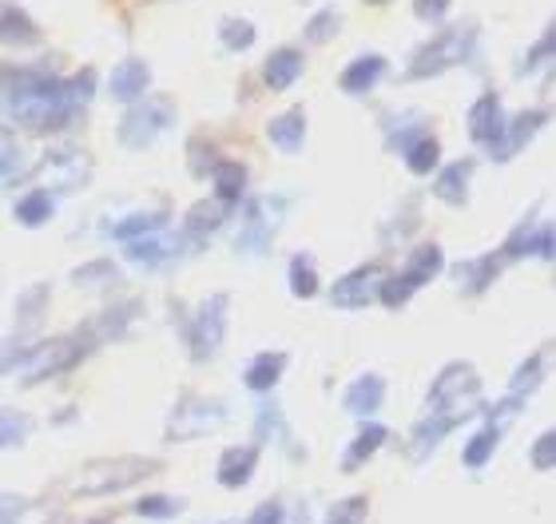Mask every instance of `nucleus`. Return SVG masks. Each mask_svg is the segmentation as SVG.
Masks as SVG:
<instances>
[{"instance_id":"7","label":"nucleus","mask_w":556,"mask_h":524,"mask_svg":"<svg viewBox=\"0 0 556 524\" xmlns=\"http://www.w3.org/2000/svg\"><path fill=\"white\" fill-rule=\"evenodd\" d=\"M545 124V112H521V116L513 119V124H505V131H501L497 140L489 143V152H493V159H509L521 143H529L536 136V128Z\"/></svg>"},{"instance_id":"18","label":"nucleus","mask_w":556,"mask_h":524,"mask_svg":"<svg viewBox=\"0 0 556 524\" xmlns=\"http://www.w3.org/2000/svg\"><path fill=\"white\" fill-rule=\"evenodd\" d=\"M215 222H223V199H219V203H215V199H203V203H195V207L187 210L184 234H191V239H203V234L215 231Z\"/></svg>"},{"instance_id":"25","label":"nucleus","mask_w":556,"mask_h":524,"mask_svg":"<svg viewBox=\"0 0 556 524\" xmlns=\"http://www.w3.org/2000/svg\"><path fill=\"white\" fill-rule=\"evenodd\" d=\"M290 291L299 294V298L318 294V270H314V263L306 255L290 258Z\"/></svg>"},{"instance_id":"33","label":"nucleus","mask_w":556,"mask_h":524,"mask_svg":"<svg viewBox=\"0 0 556 524\" xmlns=\"http://www.w3.org/2000/svg\"><path fill=\"white\" fill-rule=\"evenodd\" d=\"M64 88H68V95H72V104L80 107V104H88L92 100V92H96V76H92V68H80L72 80H64Z\"/></svg>"},{"instance_id":"29","label":"nucleus","mask_w":556,"mask_h":524,"mask_svg":"<svg viewBox=\"0 0 556 524\" xmlns=\"http://www.w3.org/2000/svg\"><path fill=\"white\" fill-rule=\"evenodd\" d=\"M493 445H497V425H489L473 437V442L465 445V465H485L489 453H493Z\"/></svg>"},{"instance_id":"9","label":"nucleus","mask_w":556,"mask_h":524,"mask_svg":"<svg viewBox=\"0 0 556 524\" xmlns=\"http://www.w3.org/2000/svg\"><path fill=\"white\" fill-rule=\"evenodd\" d=\"M299 76H302L299 48H275L267 56V64H263V80H267V88H275V92H287Z\"/></svg>"},{"instance_id":"27","label":"nucleus","mask_w":556,"mask_h":524,"mask_svg":"<svg viewBox=\"0 0 556 524\" xmlns=\"http://www.w3.org/2000/svg\"><path fill=\"white\" fill-rule=\"evenodd\" d=\"M219 33H223V44L235 48V52H239V48H251V44H255V24H251V21H239V16L223 21Z\"/></svg>"},{"instance_id":"40","label":"nucleus","mask_w":556,"mask_h":524,"mask_svg":"<svg viewBox=\"0 0 556 524\" xmlns=\"http://www.w3.org/2000/svg\"><path fill=\"white\" fill-rule=\"evenodd\" d=\"M251 524H282V509H278V504H263V509L251 516Z\"/></svg>"},{"instance_id":"41","label":"nucleus","mask_w":556,"mask_h":524,"mask_svg":"<svg viewBox=\"0 0 556 524\" xmlns=\"http://www.w3.org/2000/svg\"><path fill=\"white\" fill-rule=\"evenodd\" d=\"M548 52H553V33L541 36V44L529 52V64H541V60H548Z\"/></svg>"},{"instance_id":"28","label":"nucleus","mask_w":556,"mask_h":524,"mask_svg":"<svg viewBox=\"0 0 556 524\" xmlns=\"http://www.w3.org/2000/svg\"><path fill=\"white\" fill-rule=\"evenodd\" d=\"M167 222V210H155V215H131L116 227V239H136V234H151L155 227Z\"/></svg>"},{"instance_id":"32","label":"nucleus","mask_w":556,"mask_h":524,"mask_svg":"<svg viewBox=\"0 0 556 524\" xmlns=\"http://www.w3.org/2000/svg\"><path fill=\"white\" fill-rule=\"evenodd\" d=\"M28 437V421L21 413H0V449H9V445H21Z\"/></svg>"},{"instance_id":"20","label":"nucleus","mask_w":556,"mask_h":524,"mask_svg":"<svg viewBox=\"0 0 556 524\" xmlns=\"http://www.w3.org/2000/svg\"><path fill=\"white\" fill-rule=\"evenodd\" d=\"M441 263H445V255H441V246H417L414 258H409V270H406V279L414 282V286H421V282H429L433 274L441 270Z\"/></svg>"},{"instance_id":"39","label":"nucleus","mask_w":556,"mask_h":524,"mask_svg":"<svg viewBox=\"0 0 556 524\" xmlns=\"http://www.w3.org/2000/svg\"><path fill=\"white\" fill-rule=\"evenodd\" d=\"M553 433H545L541 442H536V453H533V465L536 469H553Z\"/></svg>"},{"instance_id":"43","label":"nucleus","mask_w":556,"mask_h":524,"mask_svg":"<svg viewBox=\"0 0 556 524\" xmlns=\"http://www.w3.org/2000/svg\"><path fill=\"white\" fill-rule=\"evenodd\" d=\"M0 524H9V521H4V516H0Z\"/></svg>"},{"instance_id":"2","label":"nucleus","mask_w":556,"mask_h":524,"mask_svg":"<svg viewBox=\"0 0 556 524\" xmlns=\"http://www.w3.org/2000/svg\"><path fill=\"white\" fill-rule=\"evenodd\" d=\"M172 104L167 100H148V104H136L128 112V119L119 124V140L128 148H148L155 136H160L167 124H172Z\"/></svg>"},{"instance_id":"22","label":"nucleus","mask_w":556,"mask_h":524,"mask_svg":"<svg viewBox=\"0 0 556 524\" xmlns=\"http://www.w3.org/2000/svg\"><path fill=\"white\" fill-rule=\"evenodd\" d=\"M48 215H52V195H48V191H28V195L16 203V219H21L24 227H40V222H48Z\"/></svg>"},{"instance_id":"6","label":"nucleus","mask_w":556,"mask_h":524,"mask_svg":"<svg viewBox=\"0 0 556 524\" xmlns=\"http://www.w3.org/2000/svg\"><path fill=\"white\" fill-rule=\"evenodd\" d=\"M223 310H227V298H211L203 306V315L195 318V327H191V349H195V358H211L223 342Z\"/></svg>"},{"instance_id":"36","label":"nucleus","mask_w":556,"mask_h":524,"mask_svg":"<svg viewBox=\"0 0 556 524\" xmlns=\"http://www.w3.org/2000/svg\"><path fill=\"white\" fill-rule=\"evenodd\" d=\"M179 504L172 501V497H143V501L136 504L139 516H172Z\"/></svg>"},{"instance_id":"24","label":"nucleus","mask_w":556,"mask_h":524,"mask_svg":"<svg viewBox=\"0 0 556 524\" xmlns=\"http://www.w3.org/2000/svg\"><path fill=\"white\" fill-rule=\"evenodd\" d=\"M438 159H441V148H438V140H433V136H417V140L406 148V164L414 167L417 175L433 171V167H438Z\"/></svg>"},{"instance_id":"17","label":"nucleus","mask_w":556,"mask_h":524,"mask_svg":"<svg viewBox=\"0 0 556 524\" xmlns=\"http://www.w3.org/2000/svg\"><path fill=\"white\" fill-rule=\"evenodd\" d=\"M287 370V354H258L251 366H247V385L251 389H270V385H278V373Z\"/></svg>"},{"instance_id":"15","label":"nucleus","mask_w":556,"mask_h":524,"mask_svg":"<svg viewBox=\"0 0 556 524\" xmlns=\"http://www.w3.org/2000/svg\"><path fill=\"white\" fill-rule=\"evenodd\" d=\"M0 40H4V44H36L40 33H36L33 16H24L21 9L4 4V9H0Z\"/></svg>"},{"instance_id":"5","label":"nucleus","mask_w":556,"mask_h":524,"mask_svg":"<svg viewBox=\"0 0 556 524\" xmlns=\"http://www.w3.org/2000/svg\"><path fill=\"white\" fill-rule=\"evenodd\" d=\"M378 286H382V267H358L354 274H346V279H338L334 286V306H366L374 303V294H378Z\"/></svg>"},{"instance_id":"37","label":"nucleus","mask_w":556,"mask_h":524,"mask_svg":"<svg viewBox=\"0 0 556 524\" xmlns=\"http://www.w3.org/2000/svg\"><path fill=\"white\" fill-rule=\"evenodd\" d=\"M417 16H421V21H429V24H438L441 16H445V12H450V0H417Z\"/></svg>"},{"instance_id":"3","label":"nucleus","mask_w":556,"mask_h":524,"mask_svg":"<svg viewBox=\"0 0 556 524\" xmlns=\"http://www.w3.org/2000/svg\"><path fill=\"white\" fill-rule=\"evenodd\" d=\"M80 338H60V342H45L40 349H33V354H24L28 358V366L21 370L24 382H40V378H48V373L64 370V366H72V361L80 358Z\"/></svg>"},{"instance_id":"21","label":"nucleus","mask_w":556,"mask_h":524,"mask_svg":"<svg viewBox=\"0 0 556 524\" xmlns=\"http://www.w3.org/2000/svg\"><path fill=\"white\" fill-rule=\"evenodd\" d=\"M493 274H497V258H485V263H462V267L453 270V279L462 282L465 294H481L493 282Z\"/></svg>"},{"instance_id":"26","label":"nucleus","mask_w":556,"mask_h":524,"mask_svg":"<svg viewBox=\"0 0 556 524\" xmlns=\"http://www.w3.org/2000/svg\"><path fill=\"white\" fill-rule=\"evenodd\" d=\"M382 442H386L382 425H366V430L358 433V442L350 445V453H346V461H342V469H358L362 461H366V457H370Z\"/></svg>"},{"instance_id":"42","label":"nucleus","mask_w":556,"mask_h":524,"mask_svg":"<svg viewBox=\"0 0 556 524\" xmlns=\"http://www.w3.org/2000/svg\"><path fill=\"white\" fill-rule=\"evenodd\" d=\"M370 4H386V0H370Z\"/></svg>"},{"instance_id":"30","label":"nucleus","mask_w":556,"mask_h":524,"mask_svg":"<svg viewBox=\"0 0 556 524\" xmlns=\"http://www.w3.org/2000/svg\"><path fill=\"white\" fill-rule=\"evenodd\" d=\"M16 171H21V152H16L9 131H0V187H9Z\"/></svg>"},{"instance_id":"8","label":"nucleus","mask_w":556,"mask_h":524,"mask_svg":"<svg viewBox=\"0 0 556 524\" xmlns=\"http://www.w3.org/2000/svg\"><path fill=\"white\" fill-rule=\"evenodd\" d=\"M505 131V116H501V100L497 95H481L473 107H469V136L477 143H493Z\"/></svg>"},{"instance_id":"14","label":"nucleus","mask_w":556,"mask_h":524,"mask_svg":"<svg viewBox=\"0 0 556 524\" xmlns=\"http://www.w3.org/2000/svg\"><path fill=\"white\" fill-rule=\"evenodd\" d=\"M541 255V258H553V227H521V231L513 234L509 246H505V255Z\"/></svg>"},{"instance_id":"16","label":"nucleus","mask_w":556,"mask_h":524,"mask_svg":"<svg viewBox=\"0 0 556 524\" xmlns=\"http://www.w3.org/2000/svg\"><path fill=\"white\" fill-rule=\"evenodd\" d=\"M255 461H258V449H227L223 453V461H219V481L223 485H243L247 477H251V469H255Z\"/></svg>"},{"instance_id":"4","label":"nucleus","mask_w":556,"mask_h":524,"mask_svg":"<svg viewBox=\"0 0 556 524\" xmlns=\"http://www.w3.org/2000/svg\"><path fill=\"white\" fill-rule=\"evenodd\" d=\"M462 52H465V28H457V33L441 36V40H433V44L421 48L417 60H414V68H409V76H414V80H426V76L441 72L445 64H453Z\"/></svg>"},{"instance_id":"31","label":"nucleus","mask_w":556,"mask_h":524,"mask_svg":"<svg viewBox=\"0 0 556 524\" xmlns=\"http://www.w3.org/2000/svg\"><path fill=\"white\" fill-rule=\"evenodd\" d=\"M338 24H342V16H338L334 9L314 12L311 21H306V36H311V40H318V44H323V40H330V36L338 33Z\"/></svg>"},{"instance_id":"10","label":"nucleus","mask_w":556,"mask_h":524,"mask_svg":"<svg viewBox=\"0 0 556 524\" xmlns=\"http://www.w3.org/2000/svg\"><path fill=\"white\" fill-rule=\"evenodd\" d=\"M148 80H151V72L143 60H124V64L112 72V95L124 100V104H136L139 95L148 92Z\"/></svg>"},{"instance_id":"35","label":"nucleus","mask_w":556,"mask_h":524,"mask_svg":"<svg viewBox=\"0 0 556 524\" xmlns=\"http://www.w3.org/2000/svg\"><path fill=\"white\" fill-rule=\"evenodd\" d=\"M112 274H116V270L108 267V263H92V267H80V270H76L72 279L80 282V286H88V291H92V286H100V282L112 279Z\"/></svg>"},{"instance_id":"38","label":"nucleus","mask_w":556,"mask_h":524,"mask_svg":"<svg viewBox=\"0 0 556 524\" xmlns=\"http://www.w3.org/2000/svg\"><path fill=\"white\" fill-rule=\"evenodd\" d=\"M131 258H136V263H143V267H160L163 246L160 243H139V246H131Z\"/></svg>"},{"instance_id":"13","label":"nucleus","mask_w":556,"mask_h":524,"mask_svg":"<svg viewBox=\"0 0 556 524\" xmlns=\"http://www.w3.org/2000/svg\"><path fill=\"white\" fill-rule=\"evenodd\" d=\"M302 140H306V116H302L299 107H290V112H282L278 119H270V143H275V148L299 152Z\"/></svg>"},{"instance_id":"11","label":"nucleus","mask_w":556,"mask_h":524,"mask_svg":"<svg viewBox=\"0 0 556 524\" xmlns=\"http://www.w3.org/2000/svg\"><path fill=\"white\" fill-rule=\"evenodd\" d=\"M382 76H386V56H358L346 72H342V88L354 95L374 92V84L382 80Z\"/></svg>"},{"instance_id":"12","label":"nucleus","mask_w":556,"mask_h":524,"mask_svg":"<svg viewBox=\"0 0 556 524\" xmlns=\"http://www.w3.org/2000/svg\"><path fill=\"white\" fill-rule=\"evenodd\" d=\"M382 397H386V382L374 378V373H366V378H358V382L346 389V409L358 413V418H370L374 409L382 406Z\"/></svg>"},{"instance_id":"19","label":"nucleus","mask_w":556,"mask_h":524,"mask_svg":"<svg viewBox=\"0 0 556 524\" xmlns=\"http://www.w3.org/2000/svg\"><path fill=\"white\" fill-rule=\"evenodd\" d=\"M469 175H473V159H462V164L445 167V171L438 175V195L445 199V203H462L469 191Z\"/></svg>"},{"instance_id":"23","label":"nucleus","mask_w":556,"mask_h":524,"mask_svg":"<svg viewBox=\"0 0 556 524\" xmlns=\"http://www.w3.org/2000/svg\"><path fill=\"white\" fill-rule=\"evenodd\" d=\"M215 191H219L223 203H231V199L243 195V187H247V171L243 164H215Z\"/></svg>"},{"instance_id":"1","label":"nucleus","mask_w":556,"mask_h":524,"mask_svg":"<svg viewBox=\"0 0 556 524\" xmlns=\"http://www.w3.org/2000/svg\"><path fill=\"white\" fill-rule=\"evenodd\" d=\"M9 107L12 116L33 131L64 128L76 112L64 80L45 76V72H9Z\"/></svg>"},{"instance_id":"34","label":"nucleus","mask_w":556,"mask_h":524,"mask_svg":"<svg viewBox=\"0 0 556 524\" xmlns=\"http://www.w3.org/2000/svg\"><path fill=\"white\" fill-rule=\"evenodd\" d=\"M541 361H545V358H529L521 370L513 373V397H525L529 389H536V378H541Z\"/></svg>"}]
</instances>
